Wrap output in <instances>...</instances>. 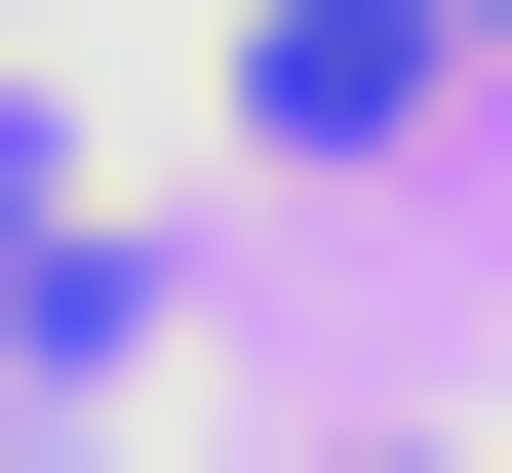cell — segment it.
<instances>
[{
	"mask_svg": "<svg viewBox=\"0 0 512 473\" xmlns=\"http://www.w3.org/2000/svg\"><path fill=\"white\" fill-rule=\"evenodd\" d=\"M394 79H434V0H237V119H276V158H355Z\"/></svg>",
	"mask_w": 512,
	"mask_h": 473,
	"instance_id": "6da1fadb",
	"label": "cell"
}]
</instances>
